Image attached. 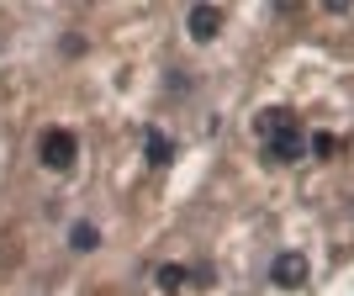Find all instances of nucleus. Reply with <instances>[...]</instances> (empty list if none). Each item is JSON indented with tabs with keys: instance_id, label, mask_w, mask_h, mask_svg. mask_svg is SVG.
Returning a JSON list of instances; mask_svg holds the SVG:
<instances>
[{
	"instance_id": "obj_6",
	"label": "nucleus",
	"mask_w": 354,
	"mask_h": 296,
	"mask_svg": "<svg viewBox=\"0 0 354 296\" xmlns=\"http://www.w3.org/2000/svg\"><path fill=\"white\" fill-rule=\"evenodd\" d=\"M143 159H148V169H164V164L175 159V143H169L159 127H148L143 133Z\"/></svg>"
},
{
	"instance_id": "obj_8",
	"label": "nucleus",
	"mask_w": 354,
	"mask_h": 296,
	"mask_svg": "<svg viewBox=\"0 0 354 296\" xmlns=\"http://www.w3.org/2000/svg\"><path fill=\"white\" fill-rule=\"evenodd\" d=\"M69 249H74V254L101 249V228H95V222H74V228H69Z\"/></svg>"
},
{
	"instance_id": "obj_1",
	"label": "nucleus",
	"mask_w": 354,
	"mask_h": 296,
	"mask_svg": "<svg viewBox=\"0 0 354 296\" xmlns=\"http://www.w3.org/2000/svg\"><path fill=\"white\" fill-rule=\"evenodd\" d=\"M74 159H80V133H69V127H48V133L37 138V164H43V169L64 175Z\"/></svg>"
},
{
	"instance_id": "obj_2",
	"label": "nucleus",
	"mask_w": 354,
	"mask_h": 296,
	"mask_svg": "<svg viewBox=\"0 0 354 296\" xmlns=\"http://www.w3.org/2000/svg\"><path fill=\"white\" fill-rule=\"evenodd\" d=\"M307 275H312V265H307V254H296V249H281L270 259V281L281 286V291H301Z\"/></svg>"
},
{
	"instance_id": "obj_5",
	"label": "nucleus",
	"mask_w": 354,
	"mask_h": 296,
	"mask_svg": "<svg viewBox=\"0 0 354 296\" xmlns=\"http://www.w3.org/2000/svg\"><path fill=\"white\" fill-rule=\"evenodd\" d=\"M296 127V117H291V106H265L259 117H254V133H259V143H270V138H281V133H291Z\"/></svg>"
},
{
	"instance_id": "obj_7",
	"label": "nucleus",
	"mask_w": 354,
	"mask_h": 296,
	"mask_svg": "<svg viewBox=\"0 0 354 296\" xmlns=\"http://www.w3.org/2000/svg\"><path fill=\"white\" fill-rule=\"evenodd\" d=\"M185 281H191V270H185V265H159V270H153V286H159V291H169V296L185 291Z\"/></svg>"
},
{
	"instance_id": "obj_4",
	"label": "nucleus",
	"mask_w": 354,
	"mask_h": 296,
	"mask_svg": "<svg viewBox=\"0 0 354 296\" xmlns=\"http://www.w3.org/2000/svg\"><path fill=\"white\" fill-rule=\"evenodd\" d=\"M301 154H307V133H301V127H291V133H281V138H270V143H265L270 164H296Z\"/></svg>"
},
{
	"instance_id": "obj_9",
	"label": "nucleus",
	"mask_w": 354,
	"mask_h": 296,
	"mask_svg": "<svg viewBox=\"0 0 354 296\" xmlns=\"http://www.w3.org/2000/svg\"><path fill=\"white\" fill-rule=\"evenodd\" d=\"M339 148H344V138H339V133H317V138H312V154H317V159H333Z\"/></svg>"
},
{
	"instance_id": "obj_3",
	"label": "nucleus",
	"mask_w": 354,
	"mask_h": 296,
	"mask_svg": "<svg viewBox=\"0 0 354 296\" xmlns=\"http://www.w3.org/2000/svg\"><path fill=\"white\" fill-rule=\"evenodd\" d=\"M185 32H191V43H212L222 32V6H191L185 11Z\"/></svg>"
}]
</instances>
